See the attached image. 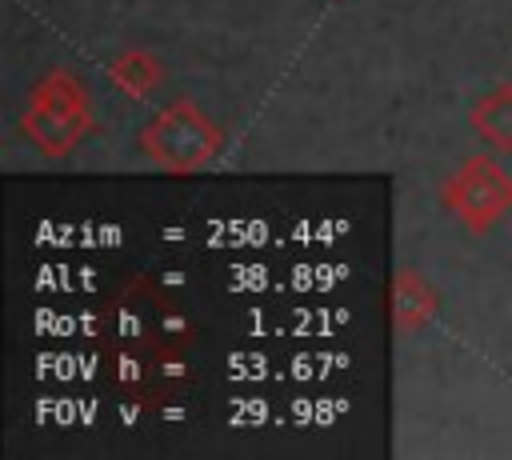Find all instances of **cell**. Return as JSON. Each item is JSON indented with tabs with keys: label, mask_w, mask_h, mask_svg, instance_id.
I'll list each match as a JSON object with an SVG mask.
<instances>
[{
	"label": "cell",
	"mask_w": 512,
	"mask_h": 460,
	"mask_svg": "<svg viewBox=\"0 0 512 460\" xmlns=\"http://www.w3.org/2000/svg\"><path fill=\"white\" fill-rule=\"evenodd\" d=\"M472 132L492 148V152H512V80L496 84L492 92H484L472 112H468Z\"/></svg>",
	"instance_id": "cell-6"
},
{
	"label": "cell",
	"mask_w": 512,
	"mask_h": 460,
	"mask_svg": "<svg viewBox=\"0 0 512 460\" xmlns=\"http://www.w3.org/2000/svg\"><path fill=\"white\" fill-rule=\"evenodd\" d=\"M440 200L472 236H488L512 212V176L492 156H464L440 184Z\"/></svg>",
	"instance_id": "cell-4"
},
{
	"label": "cell",
	"mask_w": 512,
	"mask_h": 460,
	"mask_svg": "<svg viewBox=\"0 0 512 460\" xmlns=\"http://www.w3.org/2000/svg\"><path fill=\"white\" fill-rule=\"evenodd\" d=\"M20 132L32 140V148L48 160L68 156L88 132H92V112H88V92L80 76L52 68L36 80L28 96V112L20 120Z\"/></svg>",
	"instance_id": "cell-2"
},
{
	"label": "cell",
	"mask_w": 512,
	"mask_h": 460,
	"mask_svg": "<svg viewBox=\"0 0 512 460\" xmlns=\"http://www.w3.org/2000/svg\"><path fill=\"white\" fill-rule=\"evenodd\" d=\"M140 308V324L128 336L124 332V388H140L148 396H164L172 388L176 376H184L188 360H184V344H188V328L180 324V316L168 308L160 312V300L148 292L128 296Z\"/></svg>",
	"instance_id": "cell-1"
},
{
	"label": "cell",
	"mask_w": 512,
	"mask_h": 460,
	"mask_svg": "<svg viewBox=\"0 0 512 460\" xmlns=\"http://www.w3.org/2000/svg\"><path fill=\"white\" fill-rule=\"evenodd\" d=\"M388 304H392V328L400 336H420L436 320V312H440V296H436L432 280L420 268H412V264H400L392 272Z\"/></svg>",
	"instance_id": "cell-5"
},
{
	"label": "cell",
	"mask_w": 512,
	"mask_h": 460,
	"mask_svg": "<svg viewBox=\"0 0 512 460\" xmlns=\"http://www.w3.org/2000/svg\"><path fill=\"white\" fill-rule=\"evenodd\" d=\"M108 80L128 100H148L164 84V64L144 48H124L120 56L108 60Z\"/></svg>",
	"instance_id": "cell-7"
},
{
	"label": "cell",
	"mask_w": 512,
	"mask_h": 460,
	"mask_svg": "<svg viewBox=\"0 0 512 460\" xmlns=\"http://www.w3.org/2000/svg\"><path fill=\"white\" fill-rule=\"evenodd\" d=\"M136 144L164 172H196L220 152L224 132L192 100H172L144 120V128L136 132Z\"/></svg>",
	"instance_id": "cell-3"
}]
</instances>
